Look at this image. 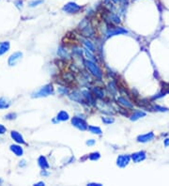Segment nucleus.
I'll list each match as a JSON object with an SVG mask.
<instances>
[{"label":"nucleus","instance_id":"f257e3e1","mask_svg":"<svg viewBox=\"0 0 169 186\" xmlns=\"http://www.w3.org/2000/svg\"><path fill=\"white\" fill-rule=\"evenodd\" d=\"M53 94H54V87L52 85L48 84V85H45V86L40 87L36 91H34L31 94V97L32 98H42V97H47V96H50Z\"/></svg>","mask_w":169,"mask_h":186},{"label":"nucleus","instance_id":"f03ea898","mask_svg":"<svg viewBox=\"0 0 169 186\" xmlns=\"http://www.w3.org/2000/svg\"><path fill=\"white\" fill-rule=\"evenodd\" d=\"M86 66L88 69V71L91 73L92 75H94L95 77H97L99 79L102 78L103 76V73L101 71V69L98 67V65H96L93 61L91 60H87L86 61Z\"/></svg>","mask_w":169,"mask_h":186},{"label":"nucleus","instance_id":"7ed1b4c3","mask_svg":"<svg viewBox=\"0 0 169 186\" xmlns=\"http://www.w3.org/2000/svg\"><path fill=\"white\" fill-rule=\"evenodd\" d=\"M82 10V7L80 5H78L75 2H68L66 3L63 8L62 11L66 13H70V14H74V13H77Z\"/></svg>","mask_w":169,"mask_h":186},{"label":"nucleus","instance_id":"20e7f679","mask_svg":"<svg viewBox=\"0 0 169 186\" xmlns=\"http://www.w3.org/2000/svg\"><path fill=\"white\" fill-rule=\"evenodd\" d=\"M71 124L81 131H86L88 129V125L86 122V120L81 118H78V117H74L71 119Z\"/></svg>","mask_w":169,"mask_h":186},{"label":"nucleus","instance_id":"39448f33","mask_svg":"<svg viewBox=\"0 0 169 186\" xmlns=\"http://www.w3.org/2000/svg\"><path fill=\"white\" fill-rule=\"evenodd\" d=\"M131 161V156L130 155H125V154H121L118 155V157L116 158V166L118 167H125L126 166L129 165V163Z\"/></svg>","mask_w":169,"mask_h":186},{"label":"nucleus","instance_id":"423d86ee","mask_svg":"<svg viewBox=\"0 0 169 186\" xmlns=\"http://www.w3.org/2000/svg\"><path fill=\"white\" fill-rule=\"evenodd\" d=\"M146 158H147V153H146V151H143V150L134 152L131 155V159L133 161V163H140V162L144 161Z\"/></svg>","mask_w":169,"mask_h":186},{"label":"nucleus","instance_id":"0eeeda50","mask_svg":"<svg viewBox=\"0 0 169 186\" xmlns=\"http://www.w3.org/2000/svg\"><path fill=\"white\" fill-rule=\"evenodd\" d=\"M154 137H155L154 133L152 132H150V133H147L145 134H140L137 137V141L141 142V143H147V142H150V141L153 140Z\"/></svg>","mask_w":169,"mask_h":186},{"label":"nucleus","instance_id":"6e6552de","mask_svg":"<svg viewBox=\"0 0 169 186\" xmlns=\"http://www.w3.org/2000/svg\"><path fill=\"white\" fill-rule=\"evenodd\" d=\"M22 57H23V53H21V52H15V53H13V54L9 57V60H8L9 65H10V66H14V65H16V63L22 58Z\"/></svg>","mask_w":169,"mask_h":186},{"label":"nucleus","instance_id":"1a4fd4ad","mask_svg":"<svg viewBox=\"0 0 169 186\" xmlns=\"http://www.w3.org/2000/svg\"><path fill=\"white\" fill-rule=\"evenodd\" d=\"M11 137L18 144H26V141H25V139H23V135L20 133H18L17 131H11Z\"/></svg>","mask_w":169,"mask_h":186},{"label":"nucleus","instance_id":"9d476101","mask_svg":"<svg viewBox=\"0 0 169 186\" xmlns=\"http://www.w3.org/2000/svg\"><path fill=\"white\" fill-rule=\"evenodd\" d=\"M128 33V31L126 29H124L123 27H115V28H112L110 29L108 32H107V37H113V36H116V35H120V34H126Z\"/></svg>","mask_w":169,"mask_h":186},{"label":"nucleus","instance_id":"9b49d317","mask_svg":"<svg viewBox=\"0 0 169 186\" xmlns=\"http://www.w3.org/2000/svg\"><path fill=\"white\" fill-rule=\"evenodd\" d=\"M38 164L40 166V167L43 170V169H48L50 167L49 163H48L47 159L44 156H40L38 159Z\"/></svg>","mask_w":169,"mask_h":186},{"label":"nucleus","instance_id":"f8f14e48","mask_svg":"<svg viewBox=\"0 0 169 186\" xmlns=\"http://www.w3.org/2000/svg\"><path fill=\"white\" fill-rule=\"evenodd\" d=\"M10 150L18 157H20V156H22L23 154V150L19 145H11L10 146Z\"/></svg>","mask_w":169,"mask_h":186},{"label":"nucleus","instance_id":"ddd939ff","mask_svg":"<svg viewBox=\"0 0 169 186\" xmlns=\"http://www.w3.org/2000/svg\"><path fill=\"white\" fill-rule=\"evenodd\" d=\"M146 113H145L144 111H141V110H137V111H135L132 116H131V120L132 121H136V120H138L139 119H141V118H144V117H146Z\"/></svg>","mask_w":169,"mask_h":186},{"label":"nucleus","instance_id":"4468645a","mask_svg":"<svg viewBox=\"0 0 169 186\" xmlns=\"http://www.w3.org/2000/svg\"><path fill=\"white\" fill-rule=\"evenodd\" d=\"M10 47H11V44L9 41L0 42V56H2L5 53H7L10 50Z\"/></svg>","mask_w":169,"mask_h":186},{"label":"nucleus","instance_id":"2eb2a0df","mask_svg":"<svg viewBox=\"0 0 169 186\" xmlns=\"http://www.w3.org/2000/svg\"><path fill=\"white\" fill-rule=\"evenodd\" d=\"M56 119L57 120V121H66V120H68L70 119V115L66 111L62 110V111L58 112Z\"/></svg>","mask_w":169,"mask_h":186},{"label":"nucleus","instance_id":"dca6fc26","mask_svg":"<svg viewBox=\"0 0 169 186\" xmlns=\"http://www.w3.org/2000/svg\"><path fill=\"white\" fill-rule=\"evenodd\" d=\"M116 101H117V103H118L119 104H121L122 106H124V107H126V108H133V105L128 100H126L125 98L117 97Z\"/></svg>","mask_w":169,"mask_h":186},{"label":"nucleus","instance_id":"f3484780","mask_svg":"<svg viewBox=\"0 0 169 186\" xmlns=\"http://www.w3.org/2000/svg\"><path fill=\"white\" fill-rule=\"evenodd\" d=\"M89 132L91 133H94V134H98V135H101L103 133L102 132V129L100 127H97V126H88V129Z\"/></svg>","mask_w":169,"mask_h":186},{"label":"nucleus","instance_id":"a211bd4d","mask_svg":"<svg viewBox=\"0 0 169 186\" xmlns=\"http://www.w3.org/2000/svg\"><path fill=\"white\" fill-rule=\"evenodd\" d=\"M10 107V103L5 98H0V110L7 109Z\"/></svg>","mask_w":169,"mask_h":186},{"label":"nucleus","instance_id":"6ab92c4d","mask_svg":"<svg viewBox=\"0 0 169 186\" xmlns=\"http://www.w3.org/2000/svg\"><path fill=\"white\" fill-rule=\"evenodd\" d=\"M101 158V154L100 152L98 151H95V152H91L89 155H88V159L91 160V161H97Z\"/></svg>","mask_w":169,"mask_h":186},{"label":"nucleus","instance_id":"aec40b11","mask_svg":"<svg viewBox=\"0 0 169 186\" xmlns=\"http://www.w3.org/2000/svg\"><path fill=\"white\" fill-rule=\"evenodd\" d=\"M70 98L72 100V101H75V102H79V103H83L82 100H81V95H79L78 93L74 92L72 93V94L70 95Z\"/></svg>","mask_w":169,"mask_h":186},{"label":"nucleus","instance_id":"412c9836","mask_svg":"<svg viewBox=\"0 0 169 186\" xmlns=\"http://www.w3.org/2000/svg\"><path fill=\"white\" fill-rule=\"evenodd\" d=\"M42 3H43V0H32V1H30V2L28 3V6H29L30 8H35V7H37V6L42 4Z\"/></svg>","mask_w":169,"mask_h":186},{"label":"nucleus","instance_id":"4be33fe9","mask_svg":"<svg viewBox=\"0 0 169 186\" xmlns=\"http://www.w3.org/2000/svg\"><path fill=\"white\" fill-rule=\"evenodd\" d=\"M84 44H85V46L87 47V49H88L90 52H93V51H94V45L92 44L91 41L86 40H84Z\"/></svg>","mask_w":169,"mask_h":186},{"label":"nucleus","instance_id":"5701e85b","mask_svg":"<svg viewBox=\"0 0 169 186\" xmlns=\"http://www.w3.org/2000/svg\"><path fill=\"white\" fill-rule=\"evenodd\" d=\"M93 92L97 95L99 98H104V92L99 88V87H93Z\"/></svg>","mask_w":169,"mask_h":186},{"label":"nucleus","instance_id":"b1692460","mask_svg":"<svg viewBox=\"0 0 169 186\" xmlns=\"http://www.w3.org/2000/svg\"><path fill=\"white\" fill-rule=\"evenodd\" d=\"M102 120H103V122L104 123V124H111V123H113L115 120H114V119H112V118H110V117H104L103 119H102Z\"/></svg>","mask_w":169,"mask_h":186},{"label":"nucleus","instance_id":"393cba45","mask_svg":"<svg viewBox=\"0 0 169 186\" xmlns=\"http://www.w3.org/2000/svg\"><path fill=\"white\" fill-rule=\"evenodd\" d=\"M111 20H112L113 23H116V24H119V23H120V19L116 14H112L111 15Z\"/></svg>","mask_w":169,"mask_h":186},{"label":"nucleus","instance_id":"a878e982","mask_svg":"<svg viewBox=\"0 0 169 186\" xmlns=\"http://www.w3.org/2000/svg\"><path fill=\"white\" fill-rule=\"evenodd\" d=\"M153 108L155 109V111H160V112H166V111H168L167 108H165V107H162V106H159V105H154Z\"/></svg>","mask_w":169,"mask_h":186},{"label":"nucleus","instance_id":"bb28decb","mask_svg":"<svg viewBox=\"0 0 169 186\" xmlns=\"http://www.w3.org/2000/svg\"><path fill=\"white\" fill-rule=\"evenodd\" d=\"M15 118H16V114H14V113H10L5 116L6 120H14Z\"/></svg>","mask_w":169,"mask_h":186},{"label":"nucleus","instance_id":"cd10ccee","mask_svg":"<svg viewBox=\"0 0 169 186\" xmlns=\"http://www.w3.org/2000/svg\"><path fill=\"white\" fill-rule=\"evenodd\" d=\"M6 131H7L6 127H5L4 125H2V124H0V134H3V133H6Z\"/></svg>","mask_w":169,"mask_h":186},{"label":"nucleus","instance_id":"c85d7f7f","mask_svg":"<svg viewBox=\"0 0 169 186\" xmlns=\"http://www.w3.org/2000/svg\"><path fill=\"white\" fill-rule=\"evenodd\" d=\"M94 144H95V140H94V139H90V140L87 141V146H93Z\"/></svg>","mask_w":169,"mask_h":186},{"label":"nucleus","instance_id":"c756f323","mask_svg":"<svg viewBox=\"0 0 169 186\" xmlns=\"http://www.w3.org/2000/svg\"><path fill=\"white\" fill-rule=\"evenodd\" d=\"M88 186H102V184L101 183H97V182H90V183H88L87 184Z\"/></svg>","mask_w":169,"mask_h":186},{"label":"nucleus","instance_id":"7c9ffc66","mask_svg":"<svg viewBox=\"0 0 169 186\" xmlns=\"http://www.w3.org/2000/svg\"><path fill=\"white\" fill-rule=\"evenodd\" d=\"M58 91H59V92H61L62 94H66V93L68 92V90H67L66 88H63V89H62V88H59V89H58Z\"/></svg>","mask_w":169,"mask_h":186},{"label":"nucleus","instance_id":"2f4dec72","mask_svg":"<svg viewBox=\"0 0 169 186\" xmlns=\"http://www.w3.org/2000/svg\"><path fill=\"white\" fill-rule=\"evenodd\" d=\"M43 185H45V183L43 181H40V182H37L34 184V186H43Z\"/></svg>","mask_w":169,"mask_h":186},{"label":"nucleus","instance_id":"473e14b6","mask_svg":"<svg viewBox=\"0 0 169 186\" xmlns=\"http://www.w3.org/2000/svg\"><path fill=\"white\" fill-rule=\"evenodd\" d=\"M164 146L165 147L169 146V138H167V139H165V140H164Z\"/></svg>","mask_w":169,"mask_h":186},{"label":"nucleus","instance_id":"72a5a7b5","mask_svg":"<svg viewBox=\"0 0 169 186\" xmlns=\"http://www.w3.org/2000/svg\"><path fill=\"white\" fill-rule=\"evenodd\" d=\"M2 182H3V180H1V179H0V184H1V183H2Z\"/></svg>","mask_w":169,"mask_h":186}]
</instances>
